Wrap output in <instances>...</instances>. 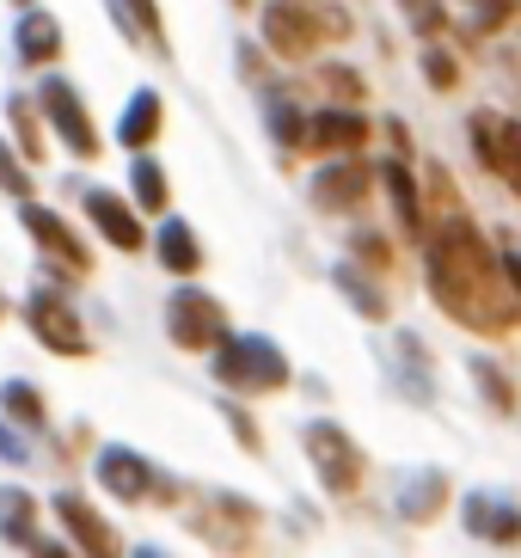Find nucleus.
Listing matches in <instances>:
<instances>
[{"label":"nucleus","instance_id":"f257e3e1","mask_svg":"<svg viewBox=\"0 0 521 558\" xmlns=\"http://www.w3.org/2000/svg\"><path fill=\"white\" fill-rule=\"evenodd\" d=\"M429 295L441 301V313H455L460 326L473 331H509L521 319L509 270L490 258L485 233L467 215L441 221V233L429 240Z\"/></svg>","mask_w":521,"mask_h":558},{"label":"nucleus","instance_id":"f03ea898","mask_svg":"<svg viewBox=\"0 0 521 558\" xmlns=\"http://www.w3.org/2000/svg\"><path fill=\"white\" fill-rule=\"evenodd\" d=\"M338 37H350V13L331 0H270L264 7V44L282 62H307L319 44H338Z\"/></svg>","mask_w":521,"mask_h":558},{"label":"nucleus","instance_id":"7ed1b4c3","mask_svg":"<svg viewBox=\"0 0 521 558\" xmlns=\"http://www.w3.org/2000/svg\"><path fill=\"white\" fill-rule=\"evenodd\" d=\"M215 380L228 393H277V387H289V356L258 331H228L215 344Z\"/></svg>","mask_w":521,"mask_h":558},{"label":"nucleus","instance_id":"20e7f679","mask_svg":"<svg viewBox=\"0 0 521 558\" xmlns=\"http://www.w3.org/2000/svg\"><path fill=\"white\" fill-rule=\"evenodd\" d=\"M301 442H307L313 473H319V485H326L331 497H343V492H356L362 485V448L343 436V424L313 417V424H301Z\"/></svg>","mask_w":521,"mask_h":558},{"label":"nucleus","instance_id":"39448f33","mask_svg":"<svg viewBox=\"0 0 521 558\" xmlns=\"http://www.w3.org/2000/svg\"><path fill=\"white\" fill-rule=\"evenodd\" d=\"M166 331H172V344L179 350H215L228 338V307L203 289H172L166 301Z\"/></svg>","mask_w":521,"mask_h":558},{"label":"nucleus","instance_id":"423d86ee","mask_svg":"<svg viewBox=\"0 0 521 558\" xmlns=\"http://www.w3.org/2000/svg\"><path fill=\"white\" fill-rule=\"evenodd\" d=\"M25 326H32V338L44 350H56V356H86V350H93V338L81 331V313L68 307L62 289H32V295H25Z\"/></svg>","mask_w":521,"mask_h":558},{"label":"nucleus","instance_id":"0eeeda50","mask_svg":"<svg viewBox=\"0 0 521 558\" xmlns=\"http://www.w3.org/2000/svg\"><path fill=\"white\" fill-rule=\"evenodd\" d=\"M37 105H44L49 130L62 135V148L74 154V160H93V154H98V130H93V117H86L81 93H74L62 74H49V81L37 86Z\"/></svg>","mask_w":521,"mask_h":558},{"label":"nucleus","instance_id":"6e6552de","mask_svg":"<svg viewBox=\"0 0 521 558\" xmlns=\"http://www.w3.org/2000/svg\"><path fill=\"white\" fill-rule=\"evenodd\" d=\"M98 485L111 497H123V504H142V497H172V485L160 478V466L154 460H142L135 448H98Z\"/></svg>","mask_w":521,"mask_h":558},{"label":"nucleus","instance_id":"1a4fd4ad","mask_svg":"<svg viewBox=\"0 0 521 558\" xmlns=\"http://www.w3.org/2000/svg\"><path fill=\"white\" fill-rule=\"evenodd\" d=\"M473 154L497 172V179H509L521 191V123H509V117L497 111H473Z\"/></svg>","mask_w":521,"mask_h":558},{"label":"nucleus","instance_id":"9d476101","mask_svg":"<svg viewBox=\"0 0 521 558\" xmlns=\"http://www.w3.org/2000/svg\"><path fill=\"white\" fill-rule=\"evenodd\" d=\"M19 228L32 233L37 246H44L49 258L62 264V270H74V277L86 270V246L74 240V233H68V221L49 209V203H32V197H25V203H19Z\"/></svg>","mask_w":521,"mask_h":558},{"label":"nucleus","instance_id":"9b49d317","mask_svg":"<svg viewBox=\"0 0 521 558\" xmlns=\"http://www.w3.org/2000/svg\"><path fill=\"white\" fill-rule=\"evenodd\" d=\"M460 515H467V534H473V541H497V546L521 541V504H509V497H497V492H467Z\"/></svg>","mask_w":521,"mask_h":558},{"label":"nucleus","instance_id":"f8f14e48","mask_svg":"<svg viewBox=\"0 0 521 558\" xmlns=\"http://www.w3.org/2000/svg\"><path fill=\"white\" fill-rule=\"evenodd\" d=\"M56 515L68 522V534H74V546H81L86 558H123V546H117V534L93 515V504H86L81 492H56Z\"/></svg>","mask_w":521,"mask_h":558},{"label":"nucleus","instance_id":"ddd939ff","mask_svg":"<svg viewBox=\"0 0 521 558\" xmlns=\"http://www.w3.org/2000/svg\"><path fill=\"white\" fill-rule=\"evenodd\" d=\"M86 215H93V228L105 233V240H111L117 252H142V221H135V209L123 197H117V191H86Z\"/></svg>","mask_w":521,"mask_h":558},{"label":"nucleus","instance_id":"4468645a","mask_svg":"<svg viewBox=\"0 0 521 558\" xmlns=\"http://www.w3.org/2000/svg\"><path fill=\"white\" fill-rule=\"evenodd\" d=\"M13 50L25 68H49L56 56H62V25H56V13H37V7H25L13 25Z\"/></svg>","mask_w":521,"mask_h":558},{"label":"nucleus","instance_id":"2eb2a0df","mask_svg":"<svg viewBox=\"0 0 521 558\" xmlns=\"http://www.w3.org/2000/svg\"><path fill=\"white\" fill-rule=\"evenodd\" d=\"M307 142H319L326 154H356L362 142H368V117H362V111H343V105H331V111L307 117Z\"/></svg>","mask_w":521,"mask_h":558},{"label":"nucleus","instance_id":"dca6fc26","mask_svg":"<svg viewBox=\"0 0 521 558\" xmlns=\"http://www.w3.org/2000/svg\"><path fill=\"white\" fill-rule=\"evenodd\" d=\"M160 117H166V99L154 93V86H142L130 105H123V117H117V142L130 154H142L154 135H160Z\"/></svg>","mask_w":521,"mask_h":558},{"label":"nucleus","instance_id":"f3484780","mask_svg":"<svg viewBox=\"0 0 521 558\" xmlns=\"http://www.w3.org/2000/svg\"><path fill=\"white\" fill-rule=\"evenodd\" d=\"M154 252H160V264L172 270V277H196V264H203V246H196V228L191 221H160V233H154Z\"/></svg>","mask_w":521,"mask_h":558},{"label":"nucleus","instance_id":"a211bd4d","mask_svg":"<svg viewBox=\"0 0 521 558\" xmlns=\"http://www.w3.org/2000/svg\"><path fill=\"white\" fill-rule=\"evenodd\" d=\"M368 191V172H362L356 160H331L319 179H313V203L319 209H350V203Z\"/></svg>","mask_w":521,"mask_h":558},{"label":"nucleus","instance_id":"6ab92c4d","mask_svg":"<svg viewBox=\"0 0 521 558\" xmlns=\"http://www.w3.org/2000/svg\"><path fill=\"white\" fill-rule=\"evenodd\" d=\"M111 13L123 19V32H130L135 44L166 56V25H160V7H154V0H111Z\"/></svg>","mask_w":521,"mask_h":558},{"label":"nucleus","instance_id":"aec40b11","mask_svg":"<svg viewBox=\"0 0 521 558\" xmlns=\"http://www.w3.org/2000/svg\"><path fill=\"white\" fill-rule=\"evenodd\" d=\"M0 534H7L13 546H32L37 541V497L32 492H19V485L0 492Z\"/></svg>","mask_w":521,"mask_h":558},{"label":"nucleus","instance_id":"412c9836","mask_svg":"<svg viewBox=\"0 0 521 558\" xmlns=\"http://www.w3.org/2000/svg\"><path fill=\"white\" fill-rule=\"evenodd\" d=\"M441 497H448V478H441V473H417L405 492H399V515H405V522H429V515L441 509Z\"/></svg>","mask_w":521,"mask_h":558},{"label":"nucleus","instance_id":"4be33fe9","mask_svg":"<svg viewBox=\"0 0 521 558\" xmlns=\"http://www.w3.org/2000/svg\"><path fill=\"white\" fill-rule=\"evenodd\" d=\"M387 197H392V209H399V228L405 233H417L424 228V209H417V184H411V166L405 160H387Z\"/></svg>","mask_w":521,"mask_h":558},{"label":"nucleus","instance_id":"5701e85b","mask_svg":"<svg viewBox=\"0 0 521 558\" xmlns=\"http://www.w3.org/2000/svg\"><path fill=\"white\" fill-rule=\"evenodd\" d=\"M130 179H135V203H142L147 215H160L166 209V172H160V160L154 154H135V166H130Z\"/></svg>","mask_w":521,"mask_h":558},{"label":"nucleus","instance_id":"b1692460","mask_svg":"<svg viewBox=\"0 0 521 558\" xmlns=\"http://www.w3.org/2000/svg\"><path fill=\"white\" fill-rule=\"evenodd\" d=\"M0 411H7L19 429H44V399H37L25 380H0Z\"/></svg>","mask_w":521,"mask_h":558},{"label":"nucleus","instance_id":"393cba45","mask_svg":"<svg viewBox=\"0 0 521 558\" xmlns=\"http://www.w3.org/2000/svg\"><path fill=\"white\" fill-rule=\"evenodd\" d=\"M338 289H343V295H350V301H356V307L368 313V319H387V295H380L375 282L362 277L356 264H338Z\"/></svg>","mask_w":521,"mask_h":558},{"label":"nucleus","instance_id":"a878e982","mask_svg":"<svg viewBox=\"0 0 521 558\" xmlns=\"http://www.w3.org/2000/svg\"><path fill=\"white\" fill-rule=\"evenodd\" d=\"M264 117H270V135H277L282 148H301L307 142V117L294 111L289 99H264Z\"/></svg>","mask_w":521,"mask_h":558},{"label":"nucleus","instance_id":"bb28decb","mask_svg":"<svg viewBox=\"0 0 521 558\" xmlns=\"http://www.w3.org/2000/svg\"><path fill=\"white\" fill-rule=\"evenodd\" d=\"M473 375H478V393H485L490 405H516V393H509V380H504V368H497V362L478 356V362H473Z\"/></svg>","mask_w":521,"mask_h":558},{"label":"nucleus","instance_id":"cd10ccee","mask_svg":"<svg viewBox=\"0 0 521 558\" xmlns=\"http://www.w3.org/2000/svg\"><path fill=\"white\" fill-rule=\"evenodd\" d=\"M399 7H405V19H411V25H417L424 37L448 32V25H441V0H399Z\"/></svg>","mask_w":521,"mask_h":558},{"label":"nucleus","instance_id":"c85d7f7f","mask_svg":"<svg viewBox=\"0 0 521 558\" xmlns=\"http://www.w3.org/2000/svg\"><path fill=\"white\" fill-rule=\"evenodd\" d=\"M0 191H13V197H32V172L13 160V148L0 142Z\"/></svg>","mask_w":521,"mask_h":558},{"label":"nucleus","instance_id":"c756f323","mask_svg":"<svg viewBox=\"0 0 521 558\" xmlns=\"http://www.w3.org/2000/svg\"><path fill=\"white\" fill-rule=\"evenodd\" d=\"M424 74H429V86H441V93H448V86L460 81V62L448 50H424Z\"/></svg>","mask_w":521,"mask_h":558},{"label":"nucleus","instance_id":"7c9ffc66","mask_svg":"<svg viewBox=\"0 0 521 558\" xmlns=\"http://www.w3.org/2000/svg\"><path fill=\"white\" fill-rule=\"evenodd\" d=\"M7 111H13L19 148H25V154H37V148H44V142H37V123H32V105H25V99H13V105H7Z\"/></svg>","mask_w":521,"mask_h":558},{"label":"nucleus","instance_id":"2f4dec72","mask_svg":"<svg viewBox=\"0 0 521 558\" xmlns=\"http://www.w3.org/2000/svg\"><path fill=\"white\" fill-rule=\"evenodd\" d=\"M516 13V0H478V25H504Z\"/></svg>","mask_w":521,"mask_h":558},{"label":"nucleus","instance_id":"473e14b6","mask_svg":"<svg viewBox=\"0 0 521 558\" xmlns=\"http://www.w3.org/2000/svg\"><path fill=\"white\" fill-rule=\"evenodd\" d=\"M0 460H13V466H25V442H19L13 429H7V417H0Z\"/></svg>","mask_w":521,"mask_h":558},{"label":"nucleus","instance_id":"72a5a7b5","mask_svg":"<svg viewBox=\"0 0 521 558\" xmlns=\"http://www.w3.org/2000/svg\"><path fill=\"white\" fill-rule=\"evenodd\" d=\"M319 81H326V86H343V93H350V99H356V93H362V81H356V74H350V68H326V74H319Z\"/></svg>","mask_w":521,"mask_h":558},{"label":"nucleus","instance_id":"f704fd0d","mask_svg":"<svg viewBox=\"0 0 521 558\" xmlns=\"http://www.w3.org/2000/svg\"><path fill=\"white\" fill-rule=\"evenodd\" d=\"M32 553H37V558H74L68 546H56V541H32Z\"/></svg>","mask_w":521,"mask_h":558},{"label":"nucleus","instance_id":"c9c22d12","mask_svg":"<svg viewBox=\"0 0 521 558\" xmlns=\"http://www.w3.org/2000/svg\"><path fill=\"white\" fill-rule=\"evenodd\" d=\"M130 558H172V553H160V546H135Z\"/></svg>","mask_w":521,"mask_h":558},{"label":"nucleus","instance_id":"e433bc0d","mask_svg":"<svg viewBox=\"0 0 521 558\" xmlns=\"http://www.w3.org/2000/svg\"><path fill=\"white\" fill-rule=\"evenodd\" d=\"M0 313H7V301H0Z\"/></svg>","mask_w":521,"mask_h":558}]
</instances>
